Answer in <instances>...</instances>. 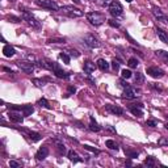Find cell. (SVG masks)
Segmentation results:
<instances>
[{
	"label": "cell",
	"mask_w": 168,
	"mask_h": 168,
	"mask_svg": "<svg viewBox=\"0 0 168 168\" xmlns=\"http://www.w3.org/2000/svg\"><path fill=\"white\" fill-rule=\"evenodd\" d=\"M85 17H87V20L91 22L92 25H95V26H100V25H103L104 22L106 21L105 16L103 15V13L100 12H88L87 15H85Z\"/></svg>",
	"instance_id": "obj_1"
},
{
	"label": "cell",
	"mask_w": 168,
	"mask_h": 168,
	"mask_svg": "<svg viewBox=\"0 0 168 168\" xmlns=\"http://www.w3.org/2000/svg\"><path fill=\"white\" fill-rule=\"evenodd\" d=\"M60 12H63L65 15H67L69 17H81L83 16V12H81L79 8H75L72 5H65L60 8Z\"/></svg>",
	"instance_id": "obj_2"
},
{
	"label": "cell",
	"mask_w": 168,
	"mask_h": 168,
	"mask_svg": "<svg viewBox=\"0 0 168 168\" xmlns=\"http://www.w3.org/2000/svg\"><path fill=\"white\" fill-rule=\"evenodd\" d=\"M21 19L24 20V21H26L29 25H30L32 28H36V29H40L41 28V24L40 21H37V19H36L34 16H32L29 12H21Z\"/></svg>",
	"instance_id": "obj_3"
},
{
	"label": "cell",
	"mask_w": 168,
	"mask_h": 168,
	"mask_svg": "<svg viewBox=\"0 0 168 168\" xmlns=\"http://www.w3.org/2000/svg\"><path fill=\"white\" fill-rule=\"evenodd\" d=\"M109 12H110V15H112L113 17H118V16H121L122 13H124V8H122L120 1L113 0L112 3L109 4Z\"/></svg>",
	"instance_id": "obj_4"
},
{
	"label": "cell",
	"mask_w": 168,
	"mask_h": 168,
	"mask_svg": "<svg viewBox=\"0 0 168 168\" xmlns=\"http://www.w3.org/2000/svg\"><path fill=\"white\" fill-rule=\"evenodd\" d=\"M9 109H12V110H17V112H20V113H22V116H30L32 113L34 112V108L32 105H11L9 106Z\"/></svg>",
	"instance_id": "obj_5"
},
{
	"label": "cell",
	"mask_w": 168,
	"mask_h": 168,
	"mask_svg": "<svg viewBox=\"0 0 168 168\" xmlns=\"http://www.w3.org/2000/svg\"><path fill=\"white\" fill-rule=\"evenodd\" d=\"M36 4L40 7H44V8H47V9H51V11H59L60 8L58 7V4L54 3L53 0H37Z\"/></svg>",
	"instance_id": "obj_6"
},
{
	"label": "cell",
	"mask_w": 168,
	"mask_h": 168,
	"mask_svg": "<svg viewBox=\"0 0 168 168\" xmlns=\"http://www.w3.org/2000/svg\"><path fill=\"white\" fill-rule=\"evenodd\" d=\"M83 40H84V42H85V44H87L89 47H92V49H97V47L101 46L100 41L97 40L93 34H85Z\"/></svg>",
	"instance_id": "obj_7"
},
{
	"label": "cell",
	"mask_w": 168,
	"mask_h": 168,
	"mask_svg": "<svg viewBox=\"0 0 168 168\" xmlns=\"http://www.w3.org/2000/svg\"><path fill=\"white\" fill-rule=\"evenodd\" d=\"M17 66L21 71H24L25 74H33L34 71V65L32 62H25V60H19L17 62Z\"/></svg>",
	"instance_id": "obj_8"
},
{
	"label": "cell",
	"mask_w": 168,
	"mask_h": 168,
	"mask_svg": "<svg viewBox=\"0 0 168 168\" xmlns=\"http://www.w3.org/2000/svg\"><path fill=\"white\" fill-rule=\"evenodd\" d=\"M147 74H149L150 76L155 78V79H159V78H162V76H164V71H163L162 69L156 67V66L149 67V69H147Z\"/></svg>",
	"instance_id": "obj_9"
},
{
	"label": "cell",
	"mask_w": 168,
	"mask_h": 168,
	"mask_svg": "<svg viewBox=\"0 0 168 168\" xmlns=\"http://www.w3.org/2000/svg\"><path fill=\"white\" fill-rule=\"evenodd\" d=\"M138 96H139V95H138V91L135 89V88L130 87V85H129L128 88H124L122 97H125V99H137Z\"/></svg>",
	"instance_id": "obj_10"
},
{
	"label": "cell",
	"mask_w": 168,
	"mask_h": 168,
	"mask_svg": "<svg viewBox=\"0 0 168 168\" xmlns=\"http://www.w3.org/2000/svg\"><path fill=\"white\" fill-rule=\"evenodd\" d=\"M8 118H9L12 122H16V124H21V122L24 121L21 113L17 112V110H12V109H11L9 113H8Z\"/></svg>",
	"instance_id": "obj_11"
},
{
	"label": "cell",
	"mask_w": 168,
	"mask_h": 168,
	"mask_svg": "<svg viewBox=\"0 0 168 168\" xmlns=\"http://www.w3.org/2000/svg\"><path fill=\"white\" fill-rule=\"evenodd\" d=\"M105 110L109 113H112V114H114V116H122L124 114V109L117 106V105H112V104L105 105Z\"/></svg>",
	"instance_id": "obj_12"
},
{
	"label": "cell",
	"mask_w": 168,
	"mask_h": 168,
	"mask_svg": "<svg viewBox=\"0 0 168 168\" xmlns=\"http://www.w3.org/2000/svg\"><path fill=\"white\" fill-rule=\"evenodd\" d=\"M53 74H55V76H56V78H59V79H67V78H70V74H67V72L63 71L58 63H55V67H54V70H53Z\"/></svg>",
	"instance_id": "obj_13"
},
{
	"label": "cell",
	"mask_w": 168,
	"mask_h": 168,
	"mask_svg": "<svg viewBox=\"0 0 168 168\" xmlns=\"http://www.w3.org/2000/svg\"><path fill=\"white\" fill-rule=\"evenodd\" d=\"M142 108H143L142 104H137V105H130L129 106V110H130L134 116H137V117H142V116H143Z\"/></svg>",
	"instance_id": "obj_14"
},
{
	"label": "cell",
	"mask_w": 168,
	"mask_h": 168,
	"mask_svg": "<svg viewBox=\"0 0 168 168\" xmlns=\"http://www.w3.org/2000/svg\"><path fill=\"white\" fill-rule=\"evenodd\" d=\"M47 155H49V149L44 146V147H41V149L37 151V154H36V159H37L38 162H41V160L46 159Z\"/></svg>",
	"instance_id": "obj_15"
},
{
	"label": "cell",
	"mask_w": 168,
	"mask_h": 168,
	"mask_svg": "<svg viewBox=\"0 0 168 168\" xmlns=\"http://www.w3.org/2000/svg\"><path fill=\"white\" fill-rule=\"evenodd\" d=\"M153 13H154V16H155V17L159 20V21H162V22H165V24H168V17H167V16H165L164 13H163L160 9L155 8V9H153Z\"/></svg>",
	"instance_id": "obj_16"
},
{
	"label": "cell",
	"mask_w": 168,
	"mask_h": 168,
	"mask_svg": "<svg viewBox=\"0 0 168 168\" xmlns=\"http://www.w3.org/2000/svg\"><path fill=\"white\" fill-rule=\"evenodd\" d=\"M3 53H4V56L11 58V56H13L16 54V50H15V47H12L11 45H5V46L3 47Z\"/></svg>",
	"instance_id": "obj_17"
},
{
	"label": "cell",
	"mask_w": 168,
	"mask_h": 168,
	"mask_svg": "<svg viewBox=\"0 0 168 168\" xmlns=\"http://www.w3.org/2000/svg\"><path fill=\"white\" fill-rule=\"evenodd\" d=\"M84 72H85V74H92V72L95 71V69H96V66H95V63L93 62H91V60H87V62L84 63Z\"/></svg>",
	"instance_id": "obj_18"
},
{
	"label": "cell",
	"mask_w": 168,
	"mask_h": 168,
	"mask_svg": "<svg viewBox=\"0 0 168 168\" xmlns=\"http://www.w3.org/2000/svg\"><path fill=\"white\" fill-rule=\"evenodd\" d=\"M53 142H54V144L56 146L58 153H59L60 155H65V154H66V146H65V143H63L62 140H59V139H54Z\"/></svg>",
	"instance_id": "obj_19"
},
{
	"label": "cell",
	"mask_w": 168,
	"mask_h": 168,
	"mask_svg": "<svg viewBox=\"0 0 168 168\" xmlns=\"http://www.w3.org/2000/svg\"><path fill=\"white\" fill-rule=\"evenodd\" d=\"M156 34H158L159 40L162 41V42H164V44L168 45V33H165L164 30H162V29H156Z\"/></svg>",
	"instance_id": "obj_20"
},
{
	"label": "cell",
	"mask_w": 168,
	"mask_h": 168,
	"mask_svg": "<svg viewBox=\"0 0 168 168\" xmlns=\"http://www.w3.org/2000/svg\"><path fill=\"white\" fill-rule=\"evenodd\" d=\"M67 155H69V159H70V160H71V162H74V163L83 162V159H81L80 156L78 155V154L75 153L74 150H71V151H69V154H67Z\"/></svg>",
	"instance_id": "obj_21"
},
{
	"label": "cell",
	"mask_w": 168,
	"mask_h": 168,
	"mask_svg": "<svg viewBox=\"0 0 168 168\" xmlns=\"http://www.w3.org/2000/svg\"><path fill=\"white\" fill-rule=\"evenodd\" d=\"M96 66L99 67L100 70H101V71H108V70H109V63L106 62L105 59H101V58H100V59L97 60Z\"/></svg>",
	"instance_id": "obj_22"
},
{
	"label": "cell",
	"mask_w": 168,
	"mask_h": 168,
	"mask_svg": "<svg viewBox=\"0 0 168 168\" xmlns=\"http://www.w3.org/2000/svg\"><path fill=\"white\" fill-rule=\"evenodd\" d=\"M124 153H125V155L128 156L129 159L138 158V155H139V153H138V151H135V150H131V149H129V147L124 150Z\"/></svg>",
	"instance_id": "obj_23"
},
{
	"label": "cell",
	"mask_w": 168,
	"mask_h": 168,
	"mask_svg": "<svg viewBox=\"0 0 168 168\" xmlns=\"http://www.w3.org/2000/svg\"><path fill=\"white\" fill-rule=\"evenodd\" d=\"M89 121H91V122H89V129H91L92 131H100V130H101V128L99 126V124L95 121L93 116H91V117H89Z\"/></svg>",
	"instance_id": "obj_24"
},
{
	"label": "cell",
	"mask_w": 168,
	"mask_h": 168,
	"mask_svg": "<svg viewBox=\"0 0 168 168\" xmlns=\"http://www.w3.org/2000/svg\"><path fill=\"white\" fill-rule=\"evenodd\" d=\"M25 133H28V137L30 138L33 142H38L41 139V134L40 133H36V131H28V130H24Z\"/></svg>",
	"instance_id": "obj_25"
},
{
	"label": "cell",
	"mask_w": 168,
	"mask_h": 168,
	"mask_svg": "<svg viewBox=\"0 0 168 168\" xmlns=\"http://www.w3.org/2000/svg\"><path fill=\"white\" fill-rule=\"evenodd\" d=\"M155 54H156V56L162 58V59L164 60V62H167V63H168V53H167V51H164V50H156Z\"/></svg>",
	"instance_id": "obj_26"
},
{
	"label": "cell",
	"mask_w": 168,
	"mask_h": 168,
	"mask_svg": "<svg viewBox=\"0 0 168 168\" xmlns=\"http://www.w3.org/2000/svg\"><path fill=\"white\" fill-rule=\"evenodd\" d=\"M134 81H135V84H143V83H144V76H143V74H140V72H137V74H135V76H134Z\"/></svg>",
	"instance_id": "obj_27"
},
{
	"label": "cell",
	"mask_w": 168,
	"mask_h": 168,
	"mask_svg": "<svg viewBox=\"0 0 168 168\" xmlns=\"http://www.w3.org/2000/svg\"><path fill=\"white\" fill-rule=\"evenodd\" d=\"M105 144H106V147H108V149H110V150H116V151L118 150V146H117V143H116L114 140H112V139H108L105 142Z\"/></svg>",
	"instance_id": "obj_28"
},
{
	"label": "cell",
	"mask_w": 168,
	"mask_h": 168,
	"mask_svg": "<svg viewBox=\"0 0 168 168\" xmlns=\"http://www.w3.org/2000/svg\"><path fill=\"white\" fill-rule=\"evenodd\" d=\"M138 65H139V62H138L137 58H130V59L128 60V66L130 69H137Z\"/></svg>",
	"instance_id": "obj_29"
},
{
	"label": "cell",
	"mask_w": 168,
	"mask_h": 168,
	"mask_svg": "<svg viewBox=\"0 0 168 168\" xmlns=\"http://www.w3.org/2000/svg\"><path fill=\"white\" fill-rule=\"evenodd\" d=\"M38 105L40 106H42V108H46V109H51V106H50V104H49V101H47L46 99H40L38 100Z\"/></svg>",
	"instance_id": "obj_30"
},
{
	"label": "cell",
	"mask_w": 168,
	"mask_h": 168,
	"mask_svg": "<svg viewBox=\"0 0 168 168\" xmlns=\"http://www.w3.org/2000/svg\"><path fill=\"white\" fill-rule=\"evenodd\" d=\"M65 38H49L47 40V44H65Z\"/></svg>",
	"instance_id": "obj_31"
},
{
	"label": "cell",
	"mask_w": 168,
	"mask_h": 168,
	"mask_svg": "<svg viewBox=\"0 0 168 168\" xmlns=\"http://www.w3.org/2000/svg\"><path fill=\"white\" fill-rule=\"evenodd\" d=\"M59 58L66 63V65H70V55L67 53H63L62 51V53L59 54Z\"/></svg>",
	"instance_id": "obj_32"
},
{
	"label": "cell",
	"mask_w": 168,
	"mask_h": 168,
	"mask_svg": "<svg viewBox=\"0 0 168 168\" xmlns=\"http://www.w3.org/2000/svg\"><path fill=\"white\" fill-rule=\"evenodd\" d=\"M121 75H122V78L124 79H130L131 76H133V72L130 71V70H122V72H121Z\"/></svg>",
	"instance_id": "obj_33"
},
{
	"label": "cell",
	"mask_w": 168,
	"mask_h": 168,
	"mask_svg": "<svg viewBox=\"0 0 168 168\" xmlns=\"http://www.w3.org/2000/svg\"><path fill=\"white\" fill-rule=\"evenodd\" d=\"M50 79H34V80H33V83L36 84V85H37V87H42V85H44L45 84V81H49Z\"/></svg>",
	"instance_id": "obj_34"
},
{
	"label": "cell",
	"mask_w": 168,
	"mask_h": 168,
	"mask_svg": "<svg viewBox=\"0 0 168 168\" xmlns=\"http://www.w3.org/2000/svg\"><path fill=\"white\" fill-rule=\"evenodd\" d=\"M144 165H147V167H154V165H155V160H154L153 156H149V158L144 160Z\"/></svg>",
	"instance_id": "obj_35"
},
{
	"label": "cell",
	"mask_w": 168,
	"mask_h": 168,
	"mask_svg": "<svg viewBox=\"0 0 168 168\" xmlns=\"http://www.w3.org/2000/svg\"><path fill=\"white\" fill-rule=\"evenodd\" d=\"M150 84V88L151 89H155V91H159V92H162L163 91V87L160 84H156V83H149Z\"/></svg>",
	"instance_id": "obj_36"
},
{
	"label": "cell",
	"mask_w": 168,
	"mask_h": 168,
	"mask_svg": "<svg viewBox=\"0 0 168 168\" xmlns=\"http://www.w3.org/2000/svg\"><path fill=\"white\" fill-rule=\"evenodd\" d=\"M112 69L114 70L116 72L120 71V63H118V60H117V59H113V62H112Z\"/></svg>",
	"instance_id": "obj_37"
},
{
	"label": "cell",
	"mask_w": 168,
	"mask_h": 168,
	"mask_svg": "<svg viewBox=\"0 0 168 168\" xmlns=\"http://www.w3.org/2000/svg\"><path fill=\"white\" fill-rule=\"evenodd\" d=\"M84 149L88 150V151H91V153H95V154H100V151L97 149H95V147L92 146H88V144H84Z\"/></svg>",
	"instance_id": "obj_38"
},
{
	"label": "cell",
	"mask_w": 168,
	"mask_h": 168,
	"mask_svg": "<svg viewBox=\"0 0 168 168\" xmlns=\"http://www.w3.org/2000/svg\"><path fill=\"white\" fill-rule=\"evenodd\" d=\"M156 125H158V122H156L155 120H149V121H146V126H150V128H155Z\"/></svg>",
	"instance_id": "obj_39"
},
{
	"label": "cell",
	"mask_w": 168,
	"mask_h": 168,
	"mask_svg": "<svg viewBox=\"0 0 168 168\" xmlns=\"http://www.w3.org/2000/svg\"><path fill=\"white\" fill-rule=\"evenodd\" d=\"M69 53H70V55L74 56V58H79V56H80V53H79V51H76V50H74V49L69 50Z\"/></svg>",
	"instance_id": "obj_40"
},
{
	"label": "cell",
	"mask_w": 168,
	"mask_h": 168,
	"mask_svg": "<svg viewBox=\"0 0 168 168\" xmlns=\"http://www.w3.org/2000/svg\"><path fill=\"white\" fill-rule=\"evenodd\" d=\"M9 167H12V168H20V167H21V163L16 162V160H11V162H9Z\"/></svg>",
	"instance_id": "obj_41"
},
{
	"label": "cell",
	"mask_w": 168,
	"mask_h": 168,
	"mask_svg": "<svg viewBox=\"0 0 168 168\" xmlns=\"http://www.w3.org/2000/svg\"><path fill=\"white\" fill-rule=\"evenodd\" d=\"M108 24L112 26V28H120V24L117 21H114V20H108Z\"/></svg>",
	"instance_id": "obj_42"
},
{
	"label": "cell",
	"mask_w": 168,
	"mask_h": 168,
	"mask_svg": "<svg viewBox=\"0 0 168 168\" xmlns=\"http://www.w3.org/2000/svg\"><path fill=\"white\" fill-rule=\"evenodd\" d=\"M158 143L160 144V146H168V139L167 138H160Z\"/></svg>",
	"instance_id": "obj_43"
},
{
	"label": "cell",
	"mask_w": 168,
	"mask_h": 168,
	"mask_svg": "<svg viewBox=\"0 0 168 168\" xmlns=\"http://www.w3.org/2000/svg\"><path fill=\"white\" fill-rule=\"evenodd\" d=\"M9 21H12V22H19V21H21V19H19V17H15V16H9Z\"/></svg>",
	"instance_id": "obj_44"
},
{
	"label": "cell",
	"mask_w": 168,
	"mask_h": 168,
	"mask_svg": "<svg viewBox=\"0 0 168 168\" xmlns=\"http://www.w3.org/2000/svg\"><path fill=\"white\" fill-rule=\"evenodd\" d=\"M69 92H70V93H75V92H76V89H75V87L70 85V87H69ZM70 93H69V95H70Z\"/></svg>",
	"instance_id": "obj_45"
},
{
	"label": "cell",
	"mask_w": 168,
	"mask_h": 168,
	"mask_svg": "<svg viewBox=\"0 0 168 168\" xmlns=\"http://www.w3.org/2000/svg\"><path fill=\"white\" fill-rule=\"evenodd\" d=\"M120 84H121V87H122V88H128V87H129V84H128V83H125L124 80L120 81Z\"/></svg>",
	"instance_id": "obj_46"
},
{
	"label": "cell",
	"mask_w": 168,
	"mask_h": 168,
	"mask_svg": "<svg viewBox=\"0 0 168 168\" xmlns=\"http://www.w3.org/2000/svg\"><path fill=\"white\" fill-rule=\"evenodd\" d=\"M3 70H4V71H7V72H11V74H13V72H12V71H11V69H7V67H4V69H3Z\"/></svg>",
	"instance_id": "obj_47"
},
{
	"label": "cell",
	"mask_w": 168,
	"mask_h": 168,
	"mask_svg": "<svg viewBox=\"0 0 168 168\" xmlns=\"http://www.w3.org/2000/svg\"><path fill=\"white\" fill-rule=\"evenodd\" d=\"M126 165H133V163H131V160H128V162H126Z\"/></svg>",
	"instance_id": "obj_48"
},
{
	"label": "cell",
	"mask_w": 168,
	"mask_h": 168,
	"mask_svg": "<svg viewBox=\"0 0 168 168\" xmlns=\"http://www.w3.org/2000/svg\"><path fill=\"white\" fill-rule=\"evenodd\" d=\"M74 1H75L76 4H79V3H80V0H74Z\"/></svg>",
	"instance_id": "obj_49"
},
{
	"label": "cell",
	"mask_w": 168,
	"mask_h": 168,
	"mask_svg": "<svg viewBox=\"0 0 168 168\" xmlns=\"http://www.w3.org/2000/svg\"><path fill=\"white\" fill-rule=\"evenodd\" d=\"M126 1H128V3H131V1H133V0H126Z\"/></svg>",
	"instance_id": "obj_50"
},
{
	"label": "cell",
	"mask_w": 168,
	"mask_h": 168,
	"mask_svg": "<svg viewBox=\"0 0 168 168\" xmlns=\"http://www.w3.org/2000/svg\"><path fill=\"white\" fill-rule=\"evenodd\" d=\"M8 1H11V3H13V1H16V0H8Z\"/></svg>",
	"instance_id": "obj_51"
},
{
	"label": "cell",
	"mask_w": 168,
	"mask_h": 168,
	"mask_svg": "<svg viewBox=\"0 0 168 168\" xmlns=\"http://www.w3.org/2000/svg\"><path fill=\"white\" fill-rule=\"evenodd\" d=\"M165 129H167V130H168V124H167V125H165Z\"/></svg>",
	"instance_id": "obj_52"
}]
</instances>
